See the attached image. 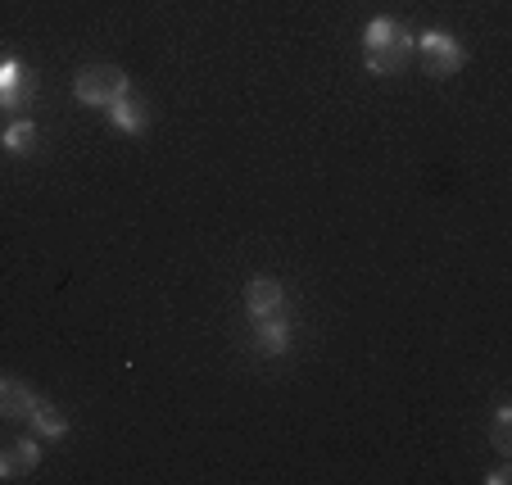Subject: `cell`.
Returning <instances> with one entry per match:
<instances>
[{"label": "cell", "instance_id": "cell-5", "mask_svg": "<svg viewBox=\"0 0 512 485\" xmlns=\"http://www.w3.org/2000/svg\"><path fill=\"white\" fill-rule=\"evenodd\" d=\"M245 313H250V322L286 313V291H281L277 277H250L245 282Z\"/></svg>", "mask_w": 512, "mask_h": 485}, {"label": "cell", "instance_id": "cell-3", "mask_svg": "<svg viewBox=\"0 0 512 485\" xmlns=\"http://www.w3.org/2000/svg\"><path fill=\"white\" fill-rule=\"evenodd\" d=\"M413 50H417V59H422V68L431 73V78H454L458 68L467 64V50L458 46V37L454 32H440V28L422 32V37L413 41Z\"/></svg>", "mask_w": 512, "mask_h": 485}, {"label": "cell", "instance_id": "cell-1", "mask_svg": "<svg viewBox=\"0 0 512 485\" xmlns=\"http://www.w3.org/2000/svg\"><path fill=\"white\" fill-rule=\"evenodd\" d=\"M408 55H413V32L404 23L390 19V14L368 23V32H363V64H368V73L390 78V73H399L408 64Z\"/></svg>", "mask_w": 512, "mask_h": 485}, {"label": "cell", "instance_id": "cell-6", "mask_svg": "<svg viewBox=\"0 0 512 485\" xmlns=\"http://www.w3.org/2000/svg\"><path fill=\"white\" fill-rule=\"evenodd\" d=\"M37 463H41V445L32 436L0 445V481H23L28 472H37Z\"/></svg>", "mask_w": 512, "mask_h": 485}, {"label": "cell", "instance_id": "cell-12", "mask_svg": "<svg viewBox=\"0 0 512 485\" xmlns=\"http://www.w3.org/2000/svg\"><path fill=\"white\" fill-rule=\"evenodd\" d=\"M490 445L499 449L503 458H512V408L499 404V413H494V431H490Z\"/></svg>", "mask_w": 512, "mask_h": 485}, {"label": "cell", "instance_id": "cell-9", "mask_svg": "<svg viewBox=\"0 0 512 485\" xmlns=\"http://www.w3.org/2000/svg\"><path fill=\"white\" fill-rule=\"evenodd\" d=\"M109 123H114L118 132H127V136H141L145 127H150V105L132 100V91H127L123 100H114V105H109Z\"/></svg>", "mask_w": 512, "mask_h": 485}, {"label": "cell", "instance_id": "cell-11", "mask_svg": "<svg viewBox=\"0 0 512 485\" xmlns=\"http://www.w3.org/2000/svg\"><path fill=\"white\" fill-rule=\"evenodd\" d=\"M0 146L10 150V155H32V146H37V123H32V118H14V123H5Z\"/></svg>", "mask_w": 512, "mask_h": 485}, {"label": "cell", "instance_id": "cell-10", "mask_svg": "<svg viewBox=\"0 0 512 485\" xmlns=\"http://www.w3.org/2000/svg\"><path fill=\"white\" fill-rule=\"evenodd\" d=\"M28 422H32V431H37L41 440H64L68 436V418L50 404V399H37V408L28 413Z\"/></svg>", "mask_w": 512, "mask_h": 485}, {"label": "cell", "instance_id": "cell-13", "mask_svg": "<svg viewBox=\"0 0 512 485\" xmlns=\"http://www.w3.org/2000/svg\"><path fill=\"white\" fill-rule=\"evenodd\" d=\"M485 481H490V485H508V481H512V467H508V463H499L494 472H485Z\"/></svg>", "mask_w": 512, "mask_h": 485}, {"label": "cell", "instance_id": "cell-2", "mask_svg": "<svg viewBox=\"0 0 512 485\" xmlns=\"http://www.w3.org/2000/svg\"><path fill=\"white\" fill-rule=\"evenodd\" d=\"M127 91H132V82H127V73L114 64H87V68H78V78H73V96L96 109H109L114 100H123Z\"/></svg>", "mask_w": 512, "mask_h": 485}, {"label": "cell", "instance_id": "cell-7", "mask_svg": "<svg viewBox=\"0 0 512 485\" xmlns=\"http://www.w3.org/2000/svg\"><path fill=\"white\" fill-rule=\"evenodd\" d=\"M37 390L28 386L23 377H0V422H19L28 418L32 408H37Z\"/></svg>", "mask_w": 512, "mask_h": 485}, {"label": "cell", "instance_id": "cell-8", "mask_svg": "<svg viewBox=\"0 0 512 485\" xmlns=\"http://www.w3.org/2000/svg\"><path fill=\"white\" fill-rule=\"evenodd\" d=\"M290 318L286 313H272V318H259L254 322V350L259 354H268V359H277V354H286L290 350Z\"/></svg>", "mask_w": 512, "mask_h": 485}, {"label": "cell", "instance_id": "cell-4", "mask_svg": "<svg viewBox=\"0 0 512 485\" xmlns=\"http://www.w3.org/2000/svg\"><path fill=\"white\" fill-rule=\"evenodd\" d=\"M37 100V82L19 59H0V105L5 109H28Z\"/></svg>", "mask_w": 512, "mask_h": 485}]
</instances>
